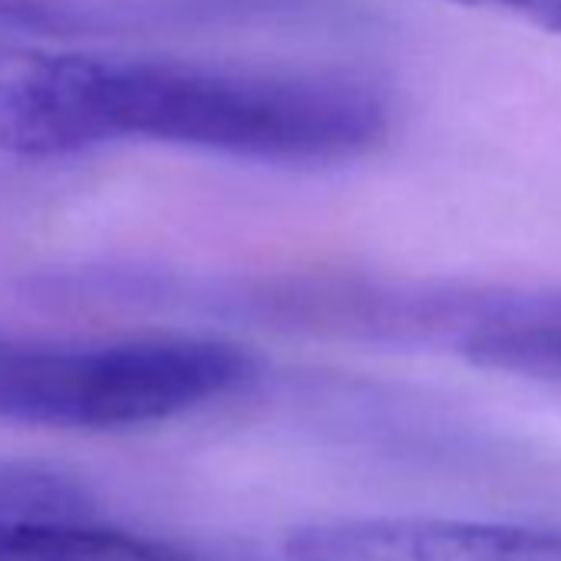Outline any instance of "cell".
<instances>
[{
	"label": "cell",
	"instance_id": "1",
	"mask_svg": "<svg viewBox=\"0 0 561 561\" xmlns=\"http://www.w3.org/2000/svg\"><path fill=\"white\" fill-rule=\"evenodd\" d=\"M393 123L370 80L93 50L0 54V149L67 156L156 142L277 165L374 152Z\"/></svg>",
	"mask_w": 561,
	"mask_h": 561
},
{
	"label": "cell",
	"instance_id": "2",
	"mask_svg": "<svg viewBox=\"0 0 561 561\" xmlns=\"http://www.w3.org/2000/svg\"><path fill=\"white\" fill-rule=\"evenodd\" d=\"M251 377L248 351L215 337L0 341V420L54 430H133L228 397Z\"/></svg>",
	"mask_w": 561,
	"mask_h": 561
},
{
	"label": "cell",
	"instance_id": "3",
	"mask_svg": "<svg viewBox=\"0 0 561 561\" xmlns=\"http://www.w3.org/2000/svg\"><path fill=\"white\" fill-rule=\"evenodd\" d=\"M285 561H561V531L466 518H337L305 525Z\"/></svg>",
	"mask_w": 561,
	"mask_h": 561
},
{
	"label": "cell",
	"instance_id": "4",
	"mask_svg": "<svg viewBox=\"0 0 561 561\" xmlns=\"http://www.w3.org/2000/svg\"><path fill=\"white\" fill-rule=\"evenodd\" d=\"M0 561H198L182 545L96 522L93 515L0 512Z\"/></svg>",
	"mask_w": 561,
	"mask_h": 561
},
{
	"label": "cell",
	"instance_id": "5",
	"mask_svg": "<svg viewBox=\"0 0 561 561\" xmlns=\"http://www.w3.org/2000/svg\"><path fill=\"white\" fill-rule=\"evenodd\" d=\"M459 354L482 370L561 383V291L505 288L495 314Z\"/></svg>",
	"mask_w": 561,
	"mask_h": 561
},
{
	"label": "cell",
	"instance_id": "6",
	"mask_svg": "<svg viewBox=\"0 0 561 561\" xmlns=\"http://www.w3.org/2000/svg\"><path fill=\"white\" fill-rule=\"evenodd\" d=\"M446 4L508 14L515 21H525V24L545 31V34L561 37V0H446Z\"/></svg>",
	"mask_w": 561,
	"mask_h": 561
}]
</instances>
